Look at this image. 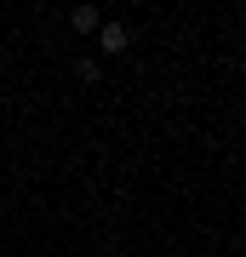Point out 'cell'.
I'll return each instance as SVG.
<instances>
[{"instance_id":"1","label":"cell","mask_w":246,"mask_h":257,"mask_svg":"<svg viewBox=\"0 0 246 257\" xmlns=\"http://www.w3.org/2000/svg\"><path fill=\"white\" fill-rule=\"evenodd\" d=\"M92 40H98V52H103V57H120V52H132V29H126V23H109V18H103V29H98Z\"/></svg>"},{"instance_id":"2","label":"cell","mask_w":246,"mask_h":257,"mask_svg":"<svg viewBox=\"0 0 246 257\" xmlns=\"http://www.w3.org/2000/svg\"><path fill=\"white\" fill-rule=\"evenodd\" d=\"M69 29H74V35H98V29H103V12L98 6H74L69 12Z\"/></svg>"},{"instance_id":"3","label":"cell","mask_w":246,"mask_h":257,"mask_svg":"<svg viewBox=\"0 0 246 257\" xmlns=\"http://www.w3.org/2000/svg\"><path fill=\"white\" fill-rule=\"evenodd\" d=\"M74 80H80V86H98L103 80V63H98V57H74Z\"/></svg>"}]
</instances>
